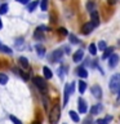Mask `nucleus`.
Listing matches in <instances>:
<instances>
[{"label": "nucleus", "instance_id": "obj_8", "mask_svg": "<svg viewBox=\"0 0 120 124\" xmlns=\"http://www.w3.org/2000/svg\"><path fill=\"white\" fill-rule=\"evenodd\" d=\"M43 30H49L48 27L45 26H39L36 30H35L34 32V38L36 39V40H43V38H44V35H43Z\"/></svg>", "mask_w": 120, "mask_h": 124}, {"label": "nucleus", "instance_id": "obj_2", "mask_svg": "<svg viewBox=\"0 0 120 124\" xmlns=\"http://www.w3.org/2000/svg\"><path fill=\"white\" fill-rule=\"evenodd\" d=\"M110 89L112 93H118L120 94V74H114L110 79Z\"/></svg>", "mask_w": 120, "mask_h": 124}, {"label": "nucleus", "instance_id": "obj_17", "mask_svg": "<svg viewBox=\"0 0 120 124\" xmlns=\"http://www.w3.org/2000/svg\"><path fill=\"white\" fill-rule=\"evenodd\" d=\"M35 49L38 50V56H39V57H44V56H45V48H44L43 45L36 44V45H35Z\"/></svg>", "mask_w": 120, "mask_h": 124}, {"label": "nucleus", "instance_id": "obj_30", "mask_svg": "<svg viewBox=\"0 0 120 124\" xmlns=\"http://www.w3.org/2000/svg\"><path fill=\"white\" fill-rule=\"evenodd\" d=\"M9 119L12 120V122H13V124H22L21 120H19L18 118H15L14 115H10V116H9Z\"/></svg>", "mask_w": 120, "mask_h": 124}, {"label": "nucleus", "instance_id": "obj_25", "mask_svg": "<svg viewBox=\"0 0 120 124\" xmlns=\"http://www.w3.org/2000/svg\"><path fill=\"white\" fill-rule=\"evenodd\" d=\"M97 48H98V46H96V44H90V45H89V52H90L92 56H96V54H97Z\"/></svg>", "mask_w": 120, "mask_h": 124}, {"label": "nucleus", "instance_id": "obj_29", "mask_svg": "<svg viewBox=\"0 0 120 124\" xmlns=\"http://www.w3.org/2000/svg\"><path fill=\"white\" fill-rule=\"evenodd\" d=\"M106 48H107L106 41H103V40H102V41H99V43H98V49H99V50H105Z\"/></svg>", "mask_w": 120, "mask_h": 124}, {"label": "nucleus", "instance_id": "obj_7", "mask_svg": "<svg viewBox=\"0 0 120 124\" xmlns=\"http://www.w3.org/2000/svg\"><path fill=\"white\" fill-rule=\"evenodd\" d=\"M70 94H72V91H71V85H65V89H63V106L68 103V98H70Z\"/></svg>", "mask_w": 120, "mask_h": 124}, {"label": "nucleus", "instance_id": "obj_31", "mask_svg": "<svg viewBox=\"0 0 120 124\" xmlns=\"http://www.w3.org/2000/svg\"><path fill=\"white\" fill-rule=\"evenodd\" d=\"M23 43H25V41H23V39L22 38H18L17 41H15V46H17V48H21V45L23 44Z\"/></svg>", "mask_w": 120, "mask_h": 124}, {"label": "nucleus", "instance_id": "obj_27", "mask_svg": "<svg viewBox=\"0 0 120 124\" xmlns=\"http://www.w3.org/2000/svg\"><path fill=\"white\" fill-rule=\"evenodd\" d=\"M0 50L4 52V53H7V54H10L12 53V49L9 48V46H7V45H1V46H0Z\"/></svg>", "mask_w": 120, "mask_h": 124}, {"label": "nucleus", "instance_id": "obj_4", "mask_svg": "<svg viewBox=\"0 0 120 124\" xmlns=\"http://www.w3.org/2000/svg\"><path fill=\"white\" fill-rule=\"evenodd\" d=\"M62 56H63V52H62L61 49H57L54 50V52H52V54L49 56V61L53 62V63H56V62H60Z\"/></svg>", "mask_w": 120, "mask_h": 124}, {"label": "nucleus", "instance_id": "obj_15", "mask_svg": "<svg viewBox=\"0 0 120 124\" xmlns=\"http://www.w3.org/2000/svg\"><path fill=\"white\" fill-rule=\"evenodd\" d=\"M112 52H114V46H107L106 49H105V53L102 54V60H107V57H110Z\"/></svg>", "mask_w": 120, "mask_h": 124}, {"label": "nucleus", "instance_id": "obj_10", "mask_svg": "<svg viewBox=\"0 0 120 124\" xmlns=\"http://www.w3.org/2000/svg\"><path fill=\"white\" fill-rule=\"evenodd\" d=\"M79 112L80 114H87V111H88V105L87 102L83 100V98H79Z\"/></svg>", "mask_w": 120, "mask_h": 124}, {"label": "nucleus", "instance_id": "obj_19", "mask_svg": "<svg viewBox=\"0 0 120 124\" xmlns=\"http://www.w3.org/2000/svg\"><path fill=\"white\" fill-rule=\"evenodd\" d=\"M43 72H44V76H45V79H46V80L52 79L53 74H52V71H50V69H49V67H43Z\"/></svg>", "mask_w": 120, "mask_h": 124}, {"label": "nucleus", "instance_id": "obj_36", "mask_svg": "<svg viewBox=\"0 0 120 124\" xmlns=\"http://www.w3.org/2000/svg\"><path fill=\"white\" fill-rule=\"evenodd\" d=\"M116 1H118V0H107V3L110 4V5H114V4H116Z\"/></svg>", "mask_w": 120, "mask_h": 124}, {"label": "nucleus", "instance_id": "obj_21", "mask_svg": "<svg viewBox=\"0 0 120 124\" xmlns=\"http://www.w3.org/2000/svg\"><path fill=\"white\" fill-rule=\"evenodd\" d=\"M13 71L17 74V75H19L22 78V79H25V80H29V75H27V74H25L22 71V70H18V69H13Z\"/></svg>", "mask_w": 120, "mask_h": 124}, {"label": "nucleus", "instance_id": "obj_41", "mask_svg": "<svg viewBox=\"0 0 120 124\" xmlns=\"http://www.w3.org/2000/svg\"><path fill=\"white\" fill-rule=\"evenodd\" d=\"M65 124H66V123H65Z\"/></svg>", "mask_w": 120, "mask_h": 124}, {"label": "nucleus", "instance_id": "obj_32", "mask_svg": "<svg viewBox=\"0 0 120 124\" xmlns=\"http://www.w3.org/2000/svg\"><path fill=\"white\" fill-rule=\"evenodd\" d=\"M58 31H60V34H61V35H63V36H66V35H70V34H68V31L66 30V29H63V27H61V29L58 30Z\"/></svg>", "mask_w": 120, "mask_h": 124}, {"label": "nucleus", "instance_id": "obj_35", "mask_svg": "<svg viewBox=\"0 0 120 124\" xmlns=\"http://www.w3.org/2000/svg\"><path fill=\"white\" fill-rule=\"evenodd\" d=\"M17 1L23 4V5H29V4H30V0H17Z\"/></svg>", "mask_w": 120, "mask_h": 124}, {"label": "nucleus", "instance_id": "obj_23", "mask_svg": "<svg viewBox=\"0 0 120 124\" xmlns=\"http://www.w3.org/2000/svg\"><path fill=\"white\" fill-rule=\"evenodd\" d=\"M68 39H70V41H71L72 44H79V43H80L79 38H76L75 35H72V34H70V35H68Z\"/></svg>", "mask_w": 120, "mask_h": 124}, {"label": "nucleus", "instance_id": "obj_22", "mask_svg": "<svg viewBox=\"0 0 120 124\" xmlns=\"http://www.w3.org/2000/svg\"><path fill=\"white\" fill-rule=\"evenodd\" d=\"M85 89H87V83L83 80H80L79 81V93H84Z\"/></svg>", "mask_w": 120, "mask_h": 124}, {"label": "nucleus", "instance_id": "obj_13", "mask_svg": "<svg viewBox=\"0 0 120 124\" xmlns=\"http://www.w3.org/2000/svg\"><path fill=\"white\" fill-rule=\"evenodd\" d=\"M83 57H84L83 50H76V52L74 53V56H72V60H74V62H80L81 60H83Z\"/></svg>", "mask_w": 120, "mask_h": 124}, {"label": "nucleus", "instance_id": "obj_6", "mask_svg": "<svg viewBox=\"0 0 120 124\" xmlns=\"http://www.w3.org/2000/svg\"><path fill=\"white\" fill-rule=\"evenodd\" d=\"M94 23H93L92 21L90 22H87L85 25H83V27H81V34H84V35H89L93 31V29H94Z\"/></svg>", "mask_w": 120, "mask_h": 124}, {"label": "nucleus", "instance_id": "obj_38", "mask_svg": "<svg viewBox=\"0 0 120 124\" xmlns=\"http://www.w3.org/2000/svg\"><path fill=\"white\" fill-rule=\"evenodd\" d=\"M0 29H3V23H1V19H0Z\"/></svg>", "mask_w": 120, "mask_h": 124}, {"label": "nucleus", "instance_id": "obj_40", "mask_svg": "<svg viewBox=\"0 0 120 124\" xmlns=\"http://www.w3.org/2000/svg\"><path fill=\"white\" fill-rule=\"evenodd\" d=\"M0 46H1V44H0Z\"/></svg>", "mask_w": 120, "mask_h": 124}, {"label": "nucleus", "instance_id": "obj_1", "mask_svg": "<svg viewBox=\"0 0 120 124\" xmlns=\"http://www.w3.org/2000/svg\"><path fill=\"white\" fill-rule=\"evenodd\" d=\"M60 116H61V107H60V105L56 103L49 112V123L56 124L58 120H60Z\"/></svg>", "mask_w": 120, "mask_h": 124}, {"label": "nucleus", "instance_id": "obj_39", "mask_svg": "<svg viewBox=\"0 0 120 124\" xmlns=\"http://www.w3.org/2000/svg\"><path fill=\"white\" fill-rule=\"evenodd\" d=\"M32 124H40V123H39V122H34Z\"/></svg>", "mask_w": 120, "mask_h": 124}, {"label": "nucleus", "instance_id": "obj_14", "mask_svg": "<svg viewBox=\"0 0 120 124\" xmlns=\"http://www.w3.org/2000/svg\"><path fill=\"white\" fill-rule=\"evenodd\" d=\"M18 62H19V65H21V67H22L23 70H27V69L30 67L29 61H27V58H25V57H19V58H18Z\"/></svg>", "mask_w": 120, "mask_h": 124}, {"label": "nucleus", "instance_id": "obj_26", "mask_svg": "<svg viewBox=\"0 0 120 124\" xmlns=\"http://www.w3.org/2000/svg\"><path fill=\"white\" fill-rule=\"evenodd\" d=\"M8 4H3L1 7H0V14H7L8 13Z\"/></svg>", "mask_w": 120, "mask_h": 124}, {"label": "nucleus", "instance_id": "obj_37", "mask_svg": "<svg viewBox=\"0 0 120 124\" xmlns=\"http://www.w3.org/2000/svg\"><path fill=\"white\" fill-rule=\"evenodd\" d=\"M65 50H66V53H70V48H68V46H66Z\"/></svg>", "mask_w": 120, "mask_h": 124}, {"label": "nucleus", "instance_id": "obj_28", "mask_svg": "<svg viewBox=\"0 0 120 124\" xmlns=\"http://www.w3.org/2000/svg\"><path fill=\"white\" fill-rule=\"evenodd\" d=\"M40 8H41V10H43V12H45V10H46V8H48V0H41Z\"/></svg>", "mask_w": 120, "mask_h": 124}, {"label": "nucleus", "instance_id": "obj_18", "mask_svg": "<svg viewBox=\"0 0 120 124\" xmlns=\"http://www.w3.org/2000/svg\"><path fill=\"white\" fill-rule=\"evenodd\" d=\"M68 115H70V118L72 119V122H75V123H79V122H80V116L77 115L74 110L70 111V112H68Z\"/></svg>", "mask_w": 120, "mask_h": 124}, {"label": "nucleus", "instance_id": "obj_12", "mask_svg": "<svg viewBox=\"0 0 120 124\" xmlns=\"http://www.w3.org/2000/svg\"><path fill=\"white\" fill-rule=\"evenodd\" d=\"M76 74H77V76L83 78V79H85V78H88V71H87V69H85V67H83V66L77 67V70H76Z\"/></svg>", "mask_w": 120, "mask_h": 124}, {"label": "nucleus", "instance_id": "obj_3", "mask_svg": "<svg viewBox=\"0 0 120 124\" xmlns=\"http://www.w3.org/2000/svg\"><path fill=\"white\" fill-rule=\"evenodd\" d=\"M34 84L36 85V87L40 89V91H45L46 89V83H45V79L41 76H35L34 78Z\"/></svg>", "mask_w": 120, "mask_h": 124}, {"label": "nucleus", "instance_id": "obj_33", "mask_svg": "<svg viewBox=\"0 0 120 124\" xmlns=\"http://www.w3.org/2000/svg\"><path fill=\"white\" fill-rule=\"evenodd\" d=\"M107 123H108V122L106 120V118H105V119H98V120L96 122V124H107Z\"/></svg>", "mask_w": 120, "mask_h": 124}, {"label": "nucleus", "instance_id": "obj_24", "mask_svg": "<svg viewBox=\"0 0 120 124\" xmlns=\"http://www.w3.org/2000/svg\"><path fill=\"white\" fill-rule=\"evenodd\" d=\"M8 79H9V78H8V75H5V74H0V84H7L8 83Z\"/></svg>", "mask_w": 120, "mask_h": 124}, {"label": "nucleus", "instance_id": "obj_5", "mask_svg": "<svg viewBox=\"0 0 120 124\" xmlns=\"http://www.w3.org/2000/svg\"><path fill=\"white\" fill-rule=\"evenodd\" d=\"M119 60H120V57H119V54H116V53H112L110 57H108V66H110L111 69H114L118 66L119 63Z\"/></svg>", "mask_w": 120, "mask_h": 124}, {"label": "nucleus", "instance_id": "obj_11", "mask_svg": "<svg viewBox=\"0 0 120 124\" xmlns=\"http://www.w3.org/2000/svg\"><path fill=\"white\" fill-rule=\"evenodd\" d=\"M90 18H92V22L94 23V26H99V16H98V12L97 10H93L90 12Z\"/></svg>", "mask_w": 120, "mask_h": 124}, {"label": "nucleus", "instance_id": "obj_9", "mask_svg": "<svg viewBox=\"0 0 120 124\" xmlns=\"http://www.w3.org/2000/svg\"><path fill=\"white\" fill-rule=\"evenodd\" d=\"M90 92H92V94L96 97V98H101V97H102V88L99 87V85H93V87L90 88Z\"/></svg>", "mask_w": 120, "mask_h": 124}, {"label": "nucleus", "instance_id": "obj_34", "mask_svg": "<svg viewBox=\"0 0 120 124\" xmlns=\"http://www.w3.org/2000/svg\"><path fill=\"white\" fill-rule=\"evenodd\" d=\"M87 7H88L89 12H93V10H96V9H94V5H93V3H88V4H87Z\"/></svg>", "mask_w": 120, "mask_h": 124}, {"label": "nucleus", "instance_id": "obj_16", "mask_svg": "<svg viewBox=\"0 0 120 124\" xmlns=\"http://www.w3.org/2000/svg\"><path fill=\"white\" fill-rule=\"evenodd\" d=\"M38 5H39V0H35V1H31L29 5H27V10L30 12V13H32V12L38 8Z\"/></svg>", "mask_w": 120, "mask_h": 124}, {"label": "nucleus", "instance_id": "obj_20", "mask_svg": "<svg viewBox=\"0 0 120 124\" xmlns=\"http://www.w3.org/2000/svg\"><path fill=\"white\" fill-rule=\"evenodd\" d=\"M102 110V105H94V106H93L92 108H90V114L92 115H96V114H98V112Z\"/></svg>", "mask_w": 120, "mask_h": 124}]
</instances>
